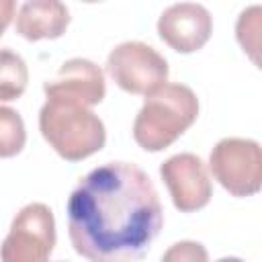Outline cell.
I'll list each match as a JSON object with an SVG mask.
<instances>
[{
  "instance_id": "e0dca14e",
  "label": "cell",
  "mask_w": 262,
  "mask_h": 262,
  "mask_svg": "<svg viewBox=\"0 0 262 262\" xmlns=\"http://www.w3.org/2000/svg\"><path fill=\"white\" fill-rule=\"evenodd\" d=\"M59 262H63V260H59Z\"/></svg>"
},
{
  "instance_id": "5b68a950",
  "label": "cell",
  "mask_w": 262,
  "mask_h": 262,
  "mask_svg": "<svg viewBox=\"0 0 262 262\" xmlns=\"http://www.w3.org/2000/svg\"><path fill=\"white\" fill-rule=\"evenodd\" d=\"M55 246V219L47 205L29 203L12 219L0 246L2 262H49Z\"/></svg>"
},
{
  "instance_id": "5bb4252c",
  "label": "cell",
  "mask_w": 262,
  "mask_h": 262,
  "mask_svg": "<svg viewBox=\"0 0 262 262\" xmlns=\"http://www.w3.org/2000/svg\"><path fill=\"white\" fill-rule=\"evenodd\" d=\"M160 262H209V252L201 242L182 239L172 244Z\"/></svg>"
},
{
  "instance_id": "277c9868",
  "label": "cell",
  "mask_w": 262,
  "mask_h": 262,
  "mask_svg": "<svg viewBox=\"0 0 262 262\" xmlns=\"http://www.w3.org/2000/svg\"><path fill=\"white\" fill-rule=\"evenodd\" d=\"M213 178L233 196H252L262 186V149L254 139L225 137L209 156Z\"/></svg>"
},
{
  "instance_id": "9a60e30c",
  "label": "cell",
  "mask_w": 262,
  "mask_h": 262,
  "mask_svg": "<svg viewBox=\"0 0 262 262\" xmlns=\"http://www.w3.org/2000/svg\"><path fill=\"white\" fill-rule=\"evenodd\" d=\"M14 12H16V4L12 0H0V37L4 35L6 27L10 25Z\"/></svg>"
},
{
  "instance_id": "9c48e42d",
  "label": "cell",
  "mask_w": 262,
  "mask_h": 262,
  "mask_svg": "<svg viewBox=\"0 0 262 262\" xmlns=\"http://www.w3.org/2000/svg\"><path fill=\"white\" fill-rule=\"evenodd\" d=\"M213 33L211 12L196 2H178L168 6L158 18L160 39L178 53L203 49Z\"/></svg>"
},
{
  "instance_id": "3957f363",
  "label": "cell",
  "mask_w": 262,
  "mask_h": 262,
  "mask_svg": "<svg viewBox=\"0 0 262 262\" xmlns=\"http://www.w3.org/2000/svg\"><path fill=\"white\" fill-rule=\"evenodd\" d=\"M43 139L68 162H80L100 151L106 141L104 123L90 108L63 100H47L39 111Z\"/></svg>"
},
{
  "instance_id": "52a82bcc",
  "label": "cell",
  "mask_w": 262,
  "mask_h": 262,
  "mask_svg": "<svg viewBox=\"0 0 262 262\" xmlns=\"http://www.w3.org/2000/svg\"><path fill=\"white\" fill-rule=\"evenodd\" d=\"M160 176L180 213H192L209 205L213 184L205 162L194 154H176L162 162Z\"/></svg>"
},
{
  "instance_id": "ba28073f",
  "label": "cell",
  "mask_w": 262,
  "mask_h": 262,
  "mask_svg": "<svg viewBox=\"0 0 262 262\" xmlns=\"http://www.w3.org/2000/svg\"><path fill=\"white\" fill-rule=\"evenodd\" d=\"M43 92L47 100H63L90 108L102 102L106 94L104 72L86 57H72L43 84Z\"/></svg>"
},
{
  "instance_id": "2e32d148",
  "label": "cell",
  "mask_w": 262,
  "mask_h": 262,
  "mask_svg": "<svg viewBox=\"0 0 262 262\" xmlns=\"http://www.w3.org/2000/svg\"><path fill=\"white\" fill-rule=\"evenodd\" d=\"M217 262H244L242 258H235V256H225V258H219Z\"/></svg>"
},
{
  "instance_id": "7a4b0ae2",
  "label": "cell",
  "mask_w": 262,
  "mask_h": 262,
  "mask_svg": "<svg viewBox=\"0 0 262 262\" xmlns=\"http://www.w3.org/2000/svg\"><path fill=\"white\" fill-rule=\"evenodd\" d=\"M199 117V98L184 84H164L149 92L133 121V139L145 151L170 147Z\"/></svg>"
},
{
  "instance_id": "8992f818",
  "label": "cell",
  "mask_w": 262,
  "mask_h": 262,
  "mask_svg": "<svg viewBox=\"0 0 262 262\" xmlns=\"http://www.w3.org/2000/svg\"><path fill=\"white\" fill-rule=\"evenodd\" d=\"M106 72L113 82L129 92L147 96L168 80V61L151 45L141 41H125L111 49Z\"/></svg>"
},
{
  "instance_id": "4fadbf2b",
  "label": "cell",
  "mask_w": 262,
  "mask_h": 262,
  "mask_svg": "<svg viewBox=\"0 0 262 262\" xmlns=\"http://www.w3.org/2000/svg\"><path fill=\"white\" fill-rule=\"evenodd\" d=\"M260 14L262 8L258 4L246 8L239 12V18L235 23V37L242 45V49L252 57L254 63H258V45H260Z\"/></svg>"
},
{
  "instance_id": "8fae6325",
  "label": "cell",
  "mask_w": 262,
  "mask_h": 262,
  "mask_svg": "<svg viewBox=\"0 0 262 262\" xmlns=\"http://www.w3.org/2000/svg\"><path fill=\"white\" fill-rule=\"evenodd\" d=\"M29 82L25 59L12 49H0V102H10L23 96Z\"/></svg>"
},
{
  "instance_id": "6da1fadb",
  "label": "cell",
  "mask_w": 262,
  "mask_h": 262,
  "mask_svg": "<svg viewBox=\"0 0 262 262\" xmlns=\"http://www.w3.org/2000/svg\"><path fill=\"white\" fill-rule=\"evenodd\" d=\"M164 223L158 190L135 164L90 170L68 199V233L88 262H139Z\"/></svg>"
},
{
  "instance_id": "7c38bea8",
  "label": "cell",
  "mask_w": 262,
  "mask_h": 262,
  "mask_svg": "<svg viewBox=\"0 0 262 262\" xmlns=\"http://www.w3.org/2000/svg\"><path fill=\"white\" fill-rule=\"evenodd\" d=\"M27 143V131L23 117L10 108L0 104V158H14L23 151Z\"/></svg>"
},
{
  "instance_id": "30bf717a",
  "label": "cell",
  "mask_w": 262,
  "mask_h": 262,
  "mask_svg": "<svg viewBox=\"0 0 262 262\" xmlns=\"http://www.w3.org/2000/svg\"><path fill=\"white\" fill-rule=\"evenodd\" d=\"M70 10L57 0H29L16 12V33L27 41L57 39L70 25Z\"/></svg>"
}]
</instances>
